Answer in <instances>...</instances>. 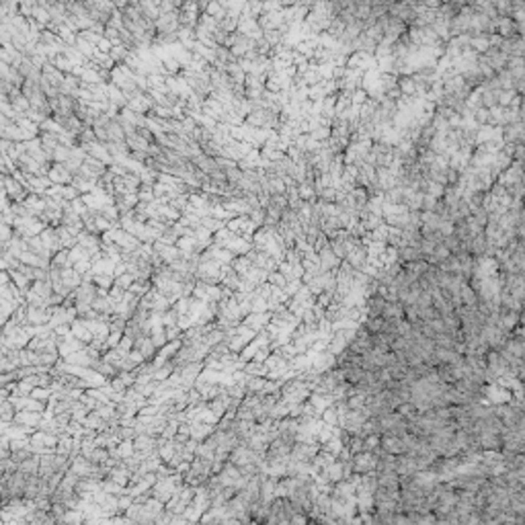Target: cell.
<instances>
[{
    "label": "cell",
    "mask_w": 525,
    "mask_h": 525,
    "mask_svg": "<svg viewBox=\"0 0 525 525\" xmlns=\"http://www.w3.org/2000/svg\"><path fill=\"white\" fill-rule=\"evenodd\" d=\"M269 281H271V285H275V287H277V285H279V287H285V275L275 271V273L269 275Z\"/></svg>",
    "instance_id": "7c38bea8"
},
{
    "label": "cell",
    "mask_w": 525,
    "mask_h": 525,
    "mask_svg": "<svg viewBox=\"0 0 525 525\" xmlns=\"http://www.w3.org/2000/svg\"><path fill=\"white\" fill-rule=\"evenodd\" d=\"M72 210H74L78 216H82L85 212H88V207H87V203H85V201H82V197H78V199H74V201H72Z\"/></svg>",
    "instance_id": "4fadbf2b"
},
{
    "label": "cell",
    "mask_w": 525,
    "mask_h": 525,
    "mask_svg": "<svg viewBox=\"0 0 525 525\" xmlns=\"http://www.w3.org/2000/svg\"><path fill=\"white\" fill-rule=\"evenodd\" d=\"M23 60H25V56H23L21 51H17L15 47H2V49H0V62L8 64L10 68H15V70H19V68H21Z\"/></svg>",
    "instance_id": "277c9868"
},
{
    "label": "cell",
    "mask_w": 525,
    "mask_h": 525,
    "mask_svg": "<svg viewBox=\"0 0 525 525\" xmlns=\"http://www.w3.org/2000/svg\"><path fill=\"white\" fill-rule=\"evenodd\" d=\"M2 187H4V193L12 199V203H25V199L31 195L19 181L12 178V175H2Z\"/></svg>",
    "instance_id": "6da1fadb"
},
{
    "label": "cell",
    "mask_w": 525,
    "mask_h": 525,
    "mask_svg": "<svg viewBox=\"0 0 525 525\" xmlns=\"http://www.w3.org/2000/svg\"><path fill=\"white\" fill-rule=\"evenodd\" d=\"M39 238H41V242H44V246L47 248V251H51L53 255H58L60 251H64L62 240H60V236H58V230L53 228V226H47L44 232L39 234Z\"/></svg>",
    "instance_id": "7a4b0ae2"
},
{
    "label": "cell",
    "mask_w": 525,
    "mask_h": 525,
    "mask_svg": "<svg viewBox=\"0 0 525 525\" xmlns=\"http://www.w3.org/2000/svg\"><path fill=\"white\" fill-rule=\"evenodd\" d=\"M126 144H128V148L131 150V152H146L148 154V148L152 146L146 137H142L140 133H131V135H128V140H126Z\"/></svg>",
    "instance_id": "5b68a950"
},
{
    "label": "cell",
    "mask_w": 525,
    "mask_h": 525,
    "mask_svg": "<svg viewBox=\"0 0 525 525\" xmlns=\"http://www.w3.org/2000/svg\"><path fill=\"white\" fill-rule=\"evenodd\" d=\"M68 257H70V251H60L56 257L51 259V269H58V271H64V269H72L70 262H68Z\"/></svg>",
    "instance_id": "ba28073f"
},
{
    "label": "cell",
    "mask_w": 525,
    "mask_h": 525,
    "mask_svg": "<svg viewBox=\"0 0 525 525\" xmlns=\"http://www.w3.org/2000/svg\"><path fill=\"white\" fill-rule=\"evenodd\" d=\"M47 176L53 185H72V181H74V175L60 162H53V167H51Z\"/></svg>",
    "instance_id": "3957f363"
},
{
    "label": "cell",
    "mask_w": 525,
    "mask_h": 525,
    "mask_svg": "<svg viewBox=\"0 0 525 525\" xmlns=\"http://www.w3.org/2000/svg\"><path fill=\"white\" fill-rule=\"evenodd\" d=\"M51 64L56 66L60 72H64L66 76L74 72V64H72V60H68V58L64 56V53H62V56H58V58H53V60H51Z\"/></svg>",
    "instance_id": "9c48e42d"
},
{
    "label": "cell",
    "mask_w": 525,
    "mask_h": 525,
    "mask_svg": "<svg viewBox=\"0 0 525 525\" xmlns=\"http://www.w3.org/2000/svg\"><path fill=\"white\" fill-rule=\"evenodd\" d=\"M324 135H328V130H316V131H312V137H324Z\"/></svg>",
    "instance_id": "5bb4252c"
},
{
    "label": "cell",
    "mask_w": 525,
    "mask_h": 525,
    "mask_svg": "<svg viewBox=\"0 0 525 525\" xmlns=\"http://www.w3.org/2000/svg\"><path fill=\"white\" fill-rule=\"evenodd\" d=\"M72 187H76L80 191V195H87V193H92V189L96 187V183L88 181V178H85V176H74Z\"/></svg>",
    "instance_id": "30bf717a"
},
{
    "label": "cell",
    "mask_w": 525,
    "mask_h": 525,
    "mask_svg": "<svg viewBox=\"0 0 525 525\" xmlns=\"http://www.w3.org/2000/svg\"><path fill=\"white\" fill-rule=\"evenodd\" d=\"M107 94H109V103H111V105H115V107H119V109H126V107H128L126 94H123V90L117 88V87L113 85V82H109V90H107Z\"/></svg>",
    "instance_id": "8992f818"
},
{
    "label": "cell",
    "mask_w": 525,
    "mask_h": 525,
    "mask_svg": "<svg viewBox=\"0 0 525 525\" xmlns=\"http://www.w3.org/2000/svg\"><path fill=\"white\" fill-rule=\"evenodd\" d=\"M33 396H35V398H47L49 392H47V390H33Z\"/></svg>",
    "instance_id": "9a60e30c"
},
{
    "label": "cell",
    "mask_w": 525,
    "mask_h": 525,
    "mask_svg": "<svg viewBox=\"0 0 525 525\" xmlns=\"http://www.w3.org/2000/svg\"><path fill=\"white\" fill-rule=\"evenodd\" d=\"M230 265H232L234 271H236V273L240 275V277H244L246 273H251V271L255 269L253 261H251V257H248V255H246V257H236V259H234V261L230 262Z\"/></svg>",
    "instance_id": "52a82bcc"
},
{
    "label": "cell",
    "mask_w": 525,
    "mask_h": 525,
    "mask_svg": "<svg viewBox=\"0 0 525 525\" xmlns=\"http://www.w3.org/2000/svg\"><path fill=\"white\" fill-rule=\"evenodd\" d=\"M78 35H80L82 39H87V41H88V44H92V45H99V44H101V39L105 37V35H99V33H94L92 29H87V31H80Z\"/></svg>",
    "instance_id": "8fae6325"
}]
</instances>
